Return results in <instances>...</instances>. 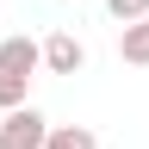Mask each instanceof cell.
<instances>
[{"label":"cell","instance_id":"6da1fadb","mask_svg":"<svg viewBox=\"0 0 149 149\" xmlns=\"http://www.w3.org/2000/svg\"><path fill=\"white\" fill-rule=\"evenodd\" d=\"M37 68H44V44H37V37H6V44H0V112L25 106Z\"/></svg>","mask_w":149,"mask_h":149},{"label":"cell","instance_id":"7a4b0ae2","mask_svg":"<svg viewBox=\"0 0 149 149\" xmlns=\"http://www.w3.org/2000/svg\"><path fill=\"white\" fill-rule=\"evenodd\" d=\"M50 143V118L37 106H13L0 118V149H44Z\"/></svg>","mask_w":149,"mask_h":149},{"label":"cell","instance_id":"3957f363","mask_svg":"<svg viewBox=\"0 0 149 149\" xmlns=\"http://www.w3.org/2000/svg\"><path fill=\"white\" fill-rule=\"evenodd\" d=\"M87 68V44L74 31H50L44 37V74H81Z\"/></svg>","mask_w":149,"mask_h":149},{"label":"cell","instance_id":"277c9868","mask_svg":"<svg viewBox=\"0 0 149 149\" xmlns=\"http://www.w3.org/2000/svg\"><path fill=\"white\" fill-rule=\"evenodd\" d=\"M118 56H124L130 68H149V19H137V25L118 31Z\"/></svg>","mask_w":149,"mask_h":149},{"label":"cell","instance_id":"5b68a950","mask_svg":"<svg viewBox=\"0 0 149 149\" xmlns=\"http://www.w3.org/2000/svg\"><path fill=\"white\" fill-rule=\"evenodd\" d=\"M44 149H100V137H93L87 124H50V143Z\"/></svg>","mask_w":149,"mask_h":149},{"label":"cell","instance_id":"8992f818","mask_svg":"<svg viewBox=\"0 0 149 149\" xmlns=\"http://www.w3.org/2000/svg\"><path fill=\"white\" fill-rule=\"evenodd\" d=\"M106 13L118 25H137V19H149V0H106Z\"/></svg>","mask_w":149,"mask_h":149}]
</instances>
